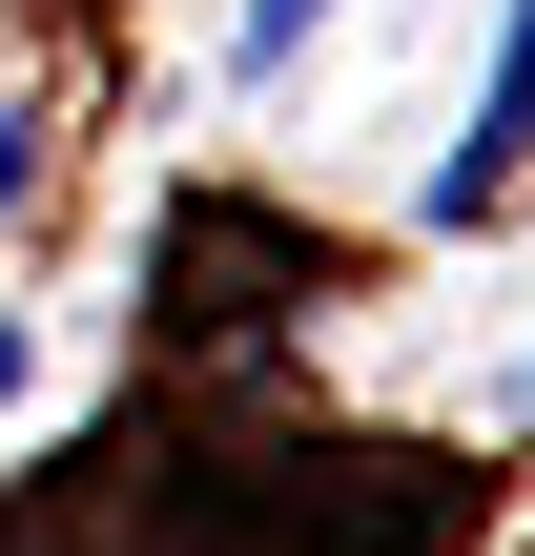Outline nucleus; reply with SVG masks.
Returning <instances> with one entry per match:
<instances>
[{
  "label": "nucleus",
  "mask_w": 535,
  "mask_h": 556,
  "mask_svg": "<svg viewBox=\"0 0 535 556\" xmlns=\"http://www.w3.org/2000/svg\"><path fill=\"white\" fill-rule=\"evenodd\" d=\"M515 165H535V0H515V41H495V103H474V144L433 165V206H495Z\"/></svg>",
  "instance_id": "nucleus-1"
},
{
  "label": "nucleus",
  "mask_w": 535,
  "mask_h": 556,
  "mask_svg": "<svg viewBox=\"0 0 535 556\" xmlns=\"http://www.w3.org/2000/svg\"><path fill=\"white\" fill-rule=\"evenodd\" d=\"M309 21H330V0H247V62H289V41H309Z\"/></svg>",
  "instance_id": "nucleus-2"
},
{
  "label": "nucleus",
  "mask_w": 535,
  "mask_h": 556,
  "mask_svg": "<svg viewBox=\"0 0 535 556\" xmlns=\"http://www.w3.org/2000/svg\"><path fill=\"white\" fill-rule=\"evenodd\" d=\"M21 186H41V124H21V103H0V206H21Z\"/></svg>",
  "instance_id": "nucleus-3"
},
{
  "label": "nucleus",
  "mask_w": 535,
  "mask_h": 556,
  "mask_svg": "<svg viewBox=\"0 0 535 556\" xmlns=\"http://www.w3.org/2000/svg\"><path fill=\"white\" fill-rule=\"evenodd\" d=\"M21 371H41V351H21V330H0V413H21Z\"/></svg>",
  "instance_id": "nucleus-4"
}]
</instances>
